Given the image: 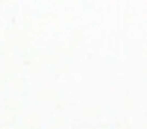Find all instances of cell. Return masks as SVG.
Wrapping results in <instances>:
<instances>
[]
</instances>
